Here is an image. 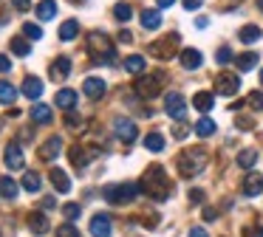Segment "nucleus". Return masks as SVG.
<instances>
[{"label": "nucleus", "mask_w": 263, "mask_h": 237, "mask_svg": "<svg viewBox=\"0 0 263 237\" xmlns=\"http://www.w3.org/2000/svg\"><path fill=\"white\" fill-rule=\"evenodd\" d=\"M142 192L144 195H150L153 201H167L170 198V192H173V184H170V178H167V172H164V167H150L147 172L142 175Z\"/></svg>", "instance_id": "obj_1"}, {"label": "nucleus", "mask_w": 263, "mask_h": 237, "mask_svg": "<svg viewBox=\"0 0 263 237\" xmlns=\"http://www.w3.org/2000/svg\"><path fill=\"white\" fill-rule=\"evenodd\" d=\"M206 164V152L201 150H184L181 155H178V172L184 175V178H193V175H198L201 169H204Z\"/></svg>", "instance_id": "obj_2"}, {"label": "nucleus", "mask_w": 263, "mask_h": 237, "mask_svg": "<svg viewBox=\"0 0 263 237\" xmlns=\"http://www.w3.org/2000/svg\"><path fill=\"white\" fill-rule=\"evenodd\" d=\"M105 201L114 203V206H125V203L136 201L139 195V186L136 184H114V186H105Z\"/></svg>", "instance_id": "obj_3"}, {"label": "nucleus", "mask_w": 263, "mask_h": 237, "mask_svg": "<svg viewBox=\"0 0 263 237\" xmlns=\"http://www.w3.org/2000/svg\"><path fill=\"white\" fill-rule=\"evenodd\" d=\"M88 51H91L93 56H97V62H108V65H114V48H110V40L105 37V34L93 31L91 37H88Z\"/></svg>", "instance_id": "obj_4"}, {"label": "nucleus", "mask_w": 263, "mask_h": 237, "mask_svg": "<svg viewBox=\"0 0 263 237\" xmlns=\"http://www.w3.org/2000/svg\"><path fill=\"white\" fill-rule=\"evenodd\" d=\"M178 45H181V37H178V34H167V37L159 40V43H150V54L159 56V60H173V54L178 51Z\"/></svg>", "instance_id": "obj_5"}, {"label": "nucleus", "mask_w": 263, "mask_h": 237, "mask_svg": "<svg viewBox=\"0 0 263 237\" xmlns=\"http://www.w3.org/2000/svg\"><path fill=\"white\" fill-rule=\"evenodd\" d=\"M215 90H218V96H235L240 90V76L238 73H218Z\"/></svg>", "instance_id": "obj_6"}, {"label": "nucleus", "mask_w": 263, "mask_h": 237, "mask_svg": "<svg viewBox=\"0 0 263 237\" xmlns=\"http://www.w3.org/2000/svg\"><path fill=\"white\" fill-rule=\"evenodd\" d=\"M136 93L142 96V99H153V96L161 93V76H139L136 82Z\"/></svg>", "instance_id": "obj_7"}, {"label": "nucleus", "mask_w": 263, "mask_h": 237, "mask_svg": "<svg viewBox=\"0 0 263 237\" xmlns=\"http://www.w3.org/2000/svg\"><path fill=\"white\" fill-rule=\"evenodd\" d=\"M164 102H167L164 110H167V116H170V118L181 122V118L187 116V105H184V96H181V93H167Z\"/></svg>", "instance_id": "obj_8"}, {"label": "nucleus", "mask_w": 263, "mask_h": 237, "mask_svg": "<svg viewBox=\"0 0 263 237\" xmlns=\"http://www.w3.org/2000/svg\"><path fill=\"white\" fill-rule=\"evenodd\" d=\"M114 130H116V135H119L125 144H133V141H136V135H139L136 124H133L130 118H116V122H114Z\"/></svg>", "instance_id": "obj_9"}, {"label": "nucleus", "mask_w": 263, "mask_h": 237, "mask_svg": "<svg viewBox=\"0 0 263 237\" xmlns=\"http://www.w3.org/2000/svg\"><path fill=\"white\" fill-rule=\"evenodd\" d=\"M243 195H249V198L263 195V175L260 172H246L243 175Z\"/></svg>", "instance_id": "obj_10"}, {"label": "nucleus", "mask_w": 263, "mask_h": 237, "mask_svg": "<svg viewBox=\"0 0 263 237\" xmlns=\"http://www.w3.org/2000/svg\"><path fill=\"white\" fill-rule=\"evenodd\" d=\"M82 90H85L88 99H99V96H105L108 85H105V79H99V76H88L85 82H82Z\"/></svg>", "instance_id": "obj_11"}, {"label": "nucleus", "mask_w": 263, "mask_h": 237, "mask_svg": "<svg viewBox=\"0 0 263 237\" xmlns=\"http://www.w3.org/2000/svg\"><path fill=\"white\" fill-rule=\"evenodd\" d=\"M68 155H71V164H74L77 169H82L93 155H97V150H93V147H71Z\"/></svg>", "instance_id": "obj_12"}, {"label": "nucleus", "mask_w": 263, "mask_h": 237, "mask_svg": "<svg viewBox=\"0 0 263 237\" xmlns=\"http://www.w3.org/2000/svg\"><path fill=\"white\" fill-rule=\"evenodd\" d=\"M91 234L93 237H110V218L108 214H93L91 218Z\"/></svg>", "instance_id": "obj_13"}, {"label": "nucleus", "mask_w": 263, "mask_h": 237, "mask_svg": "<svg viewBox=\"0 0 263 237\" xmlns=\"http://www.w3.org/2000/svg\"><path fill=\"white\" fill-rule=\"evenodd\" d=\"M48 73H51L54 82H63V79L71 73V60H68V56H57V60L51 62V71H48Z\"/></svg>", "instance_id": "obj_14"}, {"label": "nucleus", "mask_w": 263, "mask_h": 237, "mask_svg": "<svg viewBox=\"0 0 263 237\" xmlns=\"http://www.w3.org/2000/svg\"><path fill=\"white\" fill-rule=\"evenodd\" d=\"M54 105L57 107H63V110H74L77 107V90H71V88H63V90H57V96H54Z\"/></svg>", "instance_id": "obj_15"}, {"label": "nucleus", "mask_w": 263, "mask_h": 237, "mask_svg": "<svg viewBox=\"0 0 263 237\" xmlns=\"http://www.w3.org/2000/svg\"><path fill=\"white\" fill-rule=\"evenodd\" d=\"M60 150H63V139H60V135H51V139L43 144L40 158H43V161H54V158L60 155Z\"/></svg>", "instance_id": "obj_16"}, {"label": "nucleus", "mask_w": 263, "mask_h": 237, "mask_svg": "<svg viewBox=\"0 0 263 237\" xmlns=\"http://www.w3.org/2000/svg\"><path fill=\"white\" fill-rule=\"evenodd\" d=\"M3 161H6L9 169H23V150H20L17 144H9V147H6V155H3Z\"/></svg>", "instance_id": "obj_17"}, {"label": "nucleus", "mask_w": 263, "mask_h": 237, "mask_svg": "<svg viewBox=\"0 0 263 237\" xmlns=\"http://www.w3.org/2000/svg\"><path fill=\"white\" fill-rule=\"evenodd\" d=\"M201 51H195V48H184L181 51V68H187V71H195V68H201Z\"/></svg>", "instance_id": "obj_18"}, {"label": "nucleus", "mask_w": 263, "mask_h": 237, "mask_svg": "<svg viewBox=\"0 0 263 237\" xmlns=\"http://www.w3.org/2000/svg\"><path fill=\"white\" fill-rule=\"evenodd\" d=\"M23 93L29 96V99H40L43 96V82L37 76H26L23 79Z\"/></svg>", "instance_id": "obj_19"}, {"label": "nucleus", "mask_w": 263, "mask_h": 237, "mask_svg": "<svg viewBox=\"0 0 263 237\" xmlns=\"http://www.w3.org/2000/svg\"><path fill=\"white\" fill-rule=\"evenodd\" d=\"M29 229L34 231V234H46V231H48V218L43 212L29 214Z\"/></svg>", "instance_id": "obj_20"}, {"label": "nucleus", "mask_w": 263, "mask_h": 237, "mask_svg": "<svg viewBox=\"0 0 263 237\" xmlns=\"http://www.w3.org/2000/svg\"><path fill=\"white\" fill-rule=\"evenodd\" d=\"M159 26H161V14H159V9H147V11H142V28H147V31H156Z\"/></svg>", "instance_id": "obj_21"}, {"label": "nucleus", "mask_w": 263, "mask_h": 237, "mask_svg": "<svg viewBox=\"0 0 263 237\" xmlns=\"http://www.w3.org/2000/svg\"><path fill=\"white\" fill-rule=\"evenodd\" d=\"M144 68H147V60H144L142 54H130L125 60V71L127 73H144Z\"/></svg>", "instance_id": "obj_22"}, {"label": "nucleus", "mask_w": 263, "mask_h": 237, "mask_svg": "<svg viewBox=\"0 0 263 237\" xmlns=\"http://www.w3.org/2000/svg\"><path fill=\"white\" fill-rule=\"evenodd\" d=\"M51 118H54V113H51V107H48V105H34V107H31V122L48 124Z\"/></svg>", "instance_id": "obj_23"}, {"label": "nucleus", "mask_w": 263, "mask_h": 237, "mask_svg": "<svg viewBox=\"0 0 263 237\" xmlns=\"http://www.w3.org/2000/svg\"><path fill=\"white\" fill-rule=\"evenodd\" d=\"M51 184H54V189H57V192H63V195L71 189V181H68V175H65L63 169H57V167L51 169Z\"/></svg>", "instance_id": "obj_24"}, {"label": "nucleus", "mask_w": 263, "mask_h": 237, "mask_svg": "<svg viewBox=\"0 0 263 237\" xmlns=\"http://www.w3.org/2000/svg\"><path fill=\"white\" fill-rule=\"evenodd\" d=\"M17 192H20V186L14 184L9 175H3V178H0V195L6 198V201H14V198H17Z\"/></svg>", "instance_id": "obj_25"}, {"label": "nucleus", "mask_w": 263, "mask_h": 237, "mask_svg": "<svg viewBox=\"0 0 263 237\" xmlns=\"http://www.w3.org/2000/svg\"><path fill=\"white\" fill-rule=\"evenodd\" d=\"M77 34H80V23L77 20H65L63 26H60V40H63V43H71Z\"/></svg>", "instance_id": "obj_26"}, {"label": "nucleus", "mask_w": 263, "mask_h": 237, "mask_svg": "<svg viewBox=\"0 0 263 237\" xmlns=\"http://www.w3.org/2000/svg\"><path fill=\"white\" fill-rule=\"evenodd\" d=\"M257 60H260V56H257V54H252V51H249V54L235 56V65H238V71H240V73H246V71H252V68L257 65Z\"/></svg>", "instance_id": "obj_27"}, {"label": "nucleus", "mask_w": 263, "mask_h": 237, "mask_svg": "<svg viewBox=\"0 0 263 237\" xmlns=\"http://www.w3.org/2000/svg\"><path fill=\"white\" fill-rule=\"evenodd\" d=\"M193 105H195V110L210 113V110H212V105H215V96H212V93H195Z\"/></svg>", "instance_id": "obj_28"}, {"label": "nucleus", "mask_w": 263, "mask_h": 237, "mask_svg": "<svg viewBox=\"0 0 263 237\" xmlns=\"http://www.w3.org/2000/svg\"><path fill=\"white\" fill-rule=\"evenodd\" d=\"M14 99H17V90H14V85L0 82V105H14Z\"/></svg>", "instance_id": "obj_29"}, {"label": "nucleus", "mask_w": 263, "mask_h": 237, "mask_svg": "<svg viewBox=\"0 0 263 237\" xmlns=\"http://www.w3.org/2000/svg\"><path fill=\"white\" fill-rule=\"evenodd\" d=\"M54 14H57V3H54V0H43V3L37 6V17H40V20H51Z\"/></svg>", "instance_id": "obj_30"}, {"label": "nucleus", "mask_w": 263, "mask_h": 237, "mask_svg": "<svg viewBox=\"0 0 263 237\" xmlns=\"http://www.w3.org/2000/svg\"><path fill=\"white\" fill-rule=\"evenodd\" d=\"M255 161H257V150H240L238 152V167L252 169V167H255Z\"/></svg>", "instance_id": "obj_31"}, {"label": "nucleus", "mask_w": 263, "mask_h": 237, "mask_svg": "<svg viewBox=\"0 0 263 237\" xmlns=\"http://www.w3.org/2000/svg\"><path fill=\"white\" fill-rule=\"evenodd\" d=\"M257 40H260V28L257 26H243L240 28V43L252 45V43H257Z\"/></svg>", "instance_id": "obj_32"}, {"label": "nucleus", "mask_w": 263, "mask_h": 237, "mask_svg": "<svg viewBox=\"0 0 263 237\" xmlns=\"http://www.w3.org/2000/svg\"><path fill=\"white\" fill-rule=\"evenodd\" d=\"M144 147H147L150 152H161L164 150V139H161L159 133H147L144 135Z\"/></svg>", "instance_id": "obj_33"}, {"label": "nucleus", "mask_w": 263, "mask_h": 237, "mask_svg": "<svg viewBox=\"0 0 263 237\" xmlns=\"http://www.w3.org/2000/svg\"><path fill=\"white\" fill-rule=\"evenodd\" d=\"M12 51H14L17 56H29V51H31L29 37H14V40H12Z\"/></svg>", "instance_id": "obj_34"}, {"label": "nucleus", "mask_w": 263, "mask_h": 237, "mask_svg": "<svg viewBox=\"0 0 263 237\" xmlns=\"http://www.w3.org/2000/svg\"><path fill=\"white\" fill-rule=\"evenodd\" d=\"M40 186H43V181H40V175H37V172H26L23 175V189L40 192Z\"/></svg>", "instance_id": "obj_35"}, {"label": "nucleus", "mask_w": 263, "mask_h": 237, "mask_svg": "<svg viewBox=\"0 0 263 237\" xmlns=\"http://www.w3.org/2000/svg\"><path fill=\"white\" fill-rule=\"evenodd\" d=\"M114 17H116L119 23H127V20L133 17V9H130V3H116V6H114Z\"/></svg>", "instance_id": "obj_36"}, {"label": "nucleus", "mask_w": 263, "mask_h": 237, "mask_svg": "<svg viewBox=\"0 0 263 237\" xmlns=\"http://www.w3.org/2000/svg\"><path fill=\"white\" fill-rule=\"evenodd\" d=\"M195 133L204 135V139H206V135H212V133H215V122H212V118H201V122L195 124Z\"/></svg>", "instance_id": "obj_37"}, {"label": "nucleus", "mask_w": 263, "mask_h": 237, "mask_svg": "<svg viewBox=\"0 0 263 237\" xmlns=\"http://www.w3.org/2000/svg\"><path fill=\"white\" fill-rule=\"evenodd\" d=\"M246 105L255 107V110H263V90H252V93L246 96Z\"/></svg>", "instance_id": "obj_38"}, {"label": "nucleus", "mask_w": 263, "mask_h": 237, "mask_svg": "<svg viewBox=\"0 0 263 237\" xmlns=\"http://www.w3.org/2000/svg\"><path fill=\"white\" fill-rule=\"evenodd\" d=\"M215 60H218V65H227V62H232V48H229V45H221V48L215 51Z\"/></svg>", "instance_id": "obj_39"}, {"label": "nucleus", "mask_w": 263, "mask_h": 237, "mask_svg": "<svg viewBox=\"0 0 263 237\" xmlns=\"http://www.w3.org/2000/svg\"><path fill=\"white\" fill-rule=\"evenodd\" d=\"M23 34H26L29 40H40V37H43V28L37 26V23H26V26H23Z\"/></svg>", "instance_id": "obj_40"}, {"label": "nucleus", "mask_w": 263, "mask_h": 237, "mask_svg": "<svg viewBox=\"0 0 263 237\" xmlns=\"http://www.w3.org/2000/svg\"><path fill=\"white\" fill-rule=\"evenodd\" d=\"M57 237H80V231H77V226L65 223V226H60V229H57Z\"/></svg>", "instance_id": "obj_41"}, {"label": "nucleus", "mask_w": 263, "mask_h": 237, "mask_svg": "<svg viewBox=\"0 0 263 237\" xmlns=\"http://www.w3.org/2000/svg\"><path fill=\"white\" fill-rule=\"evenodd\" d=\"M63 214H65L68 220H77V218H80V206H77V203H65V206H63Z\"/></svg>", "instance_id": "obj_42"}, {"label": "nucleus", "mask_w": 263, "mask_h": 237, "mask_svg": "<svg viewBox=\"0 0 263 237\" xmlns=\"http://www.w3.org/2000/svg\"><path fill=\"white\" fill-rule=\"evenodd\" d=\"M9 71H12V60L0 54V73H9Z\"/></svg>", "instance_id": "obj_43"}, {"label": "nucleus", "mask_w": 263, "mask_h": 237, "mask_svg": "<svg viewBox=\"0 0 263 237\" xmlns=\"http://www.w3.org/2000/svg\"><path fill=\"white\" fill-rule=\"evenodd\" d=\"M204 6V0H184V9L187 11H195V9H201Z\"/></svg>", "instance_id": "obj_44"}, {"label": "nucleus", "mask_w": 263, "mask_h": 237, "mask_svg": "<svg viewBox=\"0 0 263 237\" xmlns=\"http://www.w3.org/2000/svg\"><path fill=\"white\" fill-rule=\"evenodd\" d=\"M12 3H14V9H17V11H29L31 9V0H12Z\"/></svg>", "instance_id": "obj_45"}, {"label": "nucleus", "mask_w": 263, "mask_h": 237, "mask_svg": "<svg viewBox=\"0 0 263 237\" xmlns=\"http://www.w3.org/2000/svg\"><path fill=\"white\" fill-rule=\"evenodd\" d=\"M65 122H68V127H71V130H80V124H82V122H80V116H74V113H71V116L65 118Z\"/></svg>", "instance_id": "obj_46"}, {"label": "nucleus", "mask_w": 263, "mask_h": 237, "mask_svg": "<svg viewBox=\"0 0 263 237\" xmlns=\"http://www.w3.org/2000/svg\"><path fill=\"white\" fill-rule=\"evenodd\" d=\"M243 237H263V226H257V229H246Z\"/></svg>", "instance_id": "obj_47"}, {"label": "nucleus", "mask_w": 263, "mask_h": 237, "mask_svg": "<svg viewBox=\"0 0 263 237\" xmlns=\"http://www.w3.org/2000/svg\"><path fill=\"white\" fill-rule=\"evenodd\" d=\"M190 201H193V203H201V201H204V192H201V189H193V192H190Z\"/></svg>", "instance_id": "obj_48"}, {"label": "nucleus", "mask_w": 263, "mask_h": 237, "mask_svg": "<svg viewBox=\"0 0 263 237\" xmlns=\"http://www.w3.org/2000/svg\"><path fill=\"white\" fill-rule=\"evenodd\" d=\"M238 127L240 130H252V118H238Z\"/></svg>", "instance_id": "obj_49"}, {"label": "nucleus", "mask_w": 263, "mask_h": 237, "mask_svg": "<svg viewBox=\"0 0 263 237\" xmlns=\"http://www.w3.org/2000/svg\"><path fill=\"white\" fill-rule=\"evenodd\" d=\"M190 237H210L204 229H190Z\"/></svg>", "instance_id": "obj_50"}, {"label": "nucleus", "mask_w": 263, "mask_h": 237, "mask_svg": "<svg viewBox=\"0 0 263 237\" xmlns=\"http://www.w3.org/2000/svg\"><path fill=\"white\" fill-rule=\"evenodd\" d=\"M119 40H122V43H133V34H130V31H122Z\"/></svg>", "instance_id": "obj_51"}, {"label": "nucleus", "mask_w": 263, "mask_h": 237, "mask_svg": "<svg viewBox=\"0 0 263 237\" xmlns=\"http://www.w3.org/2000/svg\"><path fill=\"white\" fill-rule=\"evenodd\" d=\"M43 206L51 209V206H57V201H54V198H43Z\"/></svg>", "instance_id": "obj_52"}, {"label": "nucleus", "mask_w": 263, "mask_h": 237, "mask_svg": "<svg viewBox=\"0 0 263 237\" xmlns=\"http://www.w3.org/2000/svg\"><path fill=\"white\" fill-rule=\"evenodd\" d=\"M204 220H215V212H212V209H204Z\"/></svg>", "instance_id": "obj_53"}, {"label": "nucleus", "mask_w": 263, "mask_h": 237, "mask_svg": "<svg viewBox=\"0 0 263 237\" xmlns=\"http://www.w3.org/2000/svg\"><path fill=\"white\" fill-rule=\"evenodd\" d=\"M156 3H159L161 9H164V6H173V3H176V0H156Z\"/></svg>", "instance_id": "obj_54"}, {"label": "nucleus", "mask_w": 263, "mask_h": 237, "mask_svg": "<svg viewBox=\"0 0 263 237\" xmlns=\"http://www.w3.org/2000/svg\"><path fill=\"white\" fill-rule=\"evenodd\" d=\"M257 9H260V11H263V0H257Z\"/></svg>", "instance_id": "obj_55"}, {"label": "nucleus", "mask_w": 263, "mask_h": 237, "mask_svg": "<svg viewBox=\"0 0 263 237\" xmlns=\"http://www.w3.org/2000/svg\"><path fill=\"white\" fill-rule=\"evenodd\" d=\"M260 85H263V71H260Z\"/></svg>", "instance_id": "obj_56"}]
</instances>
